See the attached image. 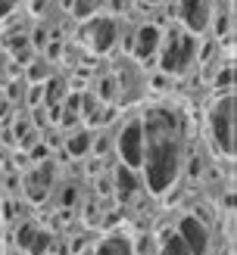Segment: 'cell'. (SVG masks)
<instances>
[{
  "label": "cell",
  "instance_id": "8992f818",
  "mask_svg": "<svg viewBox=\"0 0 237 255\" xmlns=\"http://www.w3.org/2000/svg\"><path fill=\"white\" fill-rule=\"evenodd\" d=\"M53 174H56L53 162H37L34 168L25 174V196H28L34 206L50 196V190H53Z\"/></svg>",
  "mask_w": 237,
  "mask_h": 255
},
{
  "label": "cell",
  "instance_id": "484cf974",
  "mask_svg": "<svg viewBox=\"0 0 237 255\" xmlns=\"http://www.w3.org/2000/svg\"><path fill=\"white\" fill-rule=\"evenodd\" d=\"M231 78H234V72H231V69H225L219 78H216V84H219V87H228V84H231Z\"/></svg>",
  "mask_w": 237,
  "mask_h": 255
},
{
  "label": "cell",
  "instance_id": "7a4b0ae2",
  "mask_svg": "<svg viewBox=\"0 0 237 255\" xmlns=\"http://www.w3.org/2000/svg\"><path fill=\"white\" fill-rule=\"evenodd\" d=\"M197 56V41L194 34H187L184 28H169L162 31V50H159V69L166 75H184L191 69V62Z\"/></svg>",
  "mask_w": 237,
  "mask_h": 255
},
{
  "label": "cell",
  "instance_id": "9a60e30c",
  "mask_svg": "<svg viewBox=\"0 0 237 255\" xmlns=\"http://www.w3.org/2000/svg\"><path fill=\"white\" fill-rule=\"evenodd\" d=\"M66 6L72 9L75 19H94V12H97L100 3H94V0H78V3H66Z\"/></svg>",
  "mask_w": 237,
  "mask_h": 255
},
{
  "label": "cell",
  "instance_id": "d4e9b609",
  "mask_svg": "<svg viewBox=\"0 0 237 255\" xmlns=\"http://www.w3.org/2000/svg\"><path fill=\"white\" fill-rule=\"evenodd\" d=\"M12 12H16V3L12 0H0V19H9Z\"/></svg>",
  "mask_w": 237,
  "mask_h": 255
},
{
  "label": "cell",
  "instance_id": "4316f807",
  "mask_svg": "<svg viewBox=\"0 0 237 255\" xmlns=\"http://www.w3.org/2000/svg\"><path fill=\"white\" fill-rule=\"evenodd\" d=\"M97 190H100V193H112V181H109V177H100V184H97Z\"/></svg>",
  "mask_w": 237,
  "mask_h": 255
},
{
  "label": "cell",
  "instance_id": "2e32d148",
  "mask_svg": "<svg viewBox=\"0 0 237 255\" xmlns=\"http://www.w3.org/2000/svg\"><path fill=\"white\" fill-rule=\"evenodd\" d=\"M159 255H191V252H187V246L181 243L178 234H169L166 243H162V252H159Z\"/></svg>",
  "mask_w": 237,
  "mask_h": 255
},
{
  "label": "cell",
  "instance_id": "3957f363",
  "mask_svg": "<svg viewBox=\"0 0 237 255\" xmlns=\"http://www.w3.org/2000/svg\"><path fill=\"white\" fill-rule=\"evenodd\" d=\"M209 134L225 156H231L234 152V97H222L209 109Z\"/></svg>",
  "mask_w": 237,
  "mask_h": 255
},
{
  "label": "cell",
  "instance_id": "603a6c76",
  "mask_svg": "<svg viewBox=\"0 0 237 255\" xmlns=\"http://www.w3.org/2000/svg\"><path fill=\"white\" fill-rule=\"evenodd\" d=\"M41 100H44V84H34L31 91H28V103L31 106H41Z\"/></svg>",
  "mask_w": 237,
  "mask_h": 255
},
{
  "label": "cell",
  "instance_id": "4dcf8cb0",
  "mask_svg": "<svg viewBox=\"0 0 237 255\" xmlns=\"http://www.w3.org/2000/svg\"><path fill=\"white\" fill-rule=\"evenodd\" d=\"M78 255H94V252H91V249H84V252H78Z\"/></svg>",
  "mask_w": 237,
  "mask_h": 255
},
{
  "label": "cell",
  "instance_id": "e0dca14e",
  "mask_svg": "<svg viewBox=\"0 0 237 255\" xmlns=\"http://www.w3.org/2000/svg\"><path fill=\"white\" fill-rule=\"evenodd\" d=\"M3 47L9 50V53H19V50L31 47V41H28V34H6L3 37Z\"/></svg>",
  "mask_w": 237,
  "mask_h": 255
},
{
  "label": "cell",
  "instance_id": "ffe728a7",
  "mask_svg": "<svg viewBox=\"0 0 237 255\" xmlns=\"http://www.w3.org/2000/svg\"><path fill=\"white\" fill-rule=\"evenodd\" d=\"M12 59H16L19 66H31V62H34V50L25 47V50H19V53H12Z\"/></svg>",
  "mask_w": 237,
  "mask_h": 255
},
{
  "label": "cell",
  "instance_id": "83f0119b",
  "mask_svg": "<svg viewBox=\"0 0 237 255\" xmlns=\"http://www.w3.org/2000/svg\"><path fill=\"white\" fill-rule=\"evenodd\" d=\"M47 56L56 59V56H59V44H50V47H47Z\"/></svg>",
  "mask_w": 237,
  "mask_h": 255
},
{
  "label": "cell",
  "instance_id": "5b68a950",
  "mask_svg": "<svg viewBox=\"0 0 237 255\" xmlns=\"http://www.w3.org/2000/svg\"><path fill=\"white\" fill-rule=\"evenodd\" d=\"M119 156H122V165L125 168L137 171L144 162V131H141V119H134L122 128L119 134Z\"/></svg>",
  "mask_w": 237,
  "mask_h": 255
},
{
  "label": "cell",
  "instance_id": "30bf717a",
  "mask_svg": "<svg viewBox=\"0 0 237 255\" xmlns=\"http://www.w3.org/2000/svg\"><path fill=\"white\" fill-rule=\"evenodd\" d=\"M44 94H47V100H44V106L50 109V119H59V109H62V100H66V81L62 78H50L47 84H44Z\"/></svg>",
  "mask_w": 237,
  "mask_h": 255
},
{
  "label": "cell",
  "instance_id": "d6986e66",
  "mask_svg": "<svg viewBox=\"0 0 237 255\" xmlns=\"http://www.w3.org/2000/svg\"><path fill=\"white\" fill-rule=\"evenodd\" d=\"M75 199H78V187L69 184V187L59 193V206H62V209H69V206H75Z\"/></svg>",
  "mask_w": 237,
  "mask_h": 255
},
{
  "label": "cell",
  "instance_id": "f1b7e54d",
  "mask_svg": "<svg viewBox=\"0 0 237 255\" xmlns=\"http://www.w3.org/2000/svg\"><path fill=\"white\" fill-rule=\"evenodd\" d=\"M47 9V3H44V0H37V3H31V12H44Z\"/></svg>",
  "mask_w": 237,
  "mask_h": 255
},
{
  "label": "cell",
  "instance_id": "cb8c5ba5",
  "mask_svg": "<svg viewBox=\"0 0 237 255\" xmlns=\"http://www.w3.org/2000/svg\"><path fill=\"white\" fill-rule=\"evenodd\" d=\"M91 149H94V156H103V152L109 149V134H103L97 143H91Z\"/></svg>",
  "mask_w": 237,
  "mask_h": 255
},
{
  "label": "cell",
  "instance_id": "8fae6325",
  "mask_svg": "<svg viewBox=\"0 0 237 255\" xmlns=\"http://www.w3.org/2000/svg\"><path fill=\"white\" fill-rule=\"evenodd\" d=\"M112 187L119 190V199H122V202H128V199L134 196V190H137V177H134V171H131V168H125V165H119Z\"/></svg>",
  "mask_w": 237,
  "mask_h": 255
},
{
  "label": "cell",
  "instance_id": "7402d4cb",
  "mask_svg": "<svg viewBox=\"0 0 237 255\" xmlns=\"http://www.w3.org/2000/svg\"><path fill=\"white\" fill-rule=\"evenodd\" d=\"M28 156H31V162H34V165H37V162H47V146H44V143H34Z\"/></svg>",
  "mask_w": 237,
  "mask_h": 255
},
{
  "label": "cell",
  "instance_id": "7c38bea8",
  "mask_svg": "<svg viewBox=\"0 0 237 255\" xmlns=\"http://www.w3.org/2000/svg\"><path fill=\"white\" fill-rule=\"evenodd\" d=\"M94 255H134V249H131V243L125 237L112 234L106 240H100V246L94 249Z\"/></svg>",
  "mask_w": 237,
  "mask_h": 255
},
{
  "label": "cell",
  "instance_id": "52a82bcc",
  "mask_svg": "<svg viewBox=\"0 0 237 255\" xmlns=\"http://www.w3.org/2000/svg\"><path fill=\"white\" fill-rule=\"evenodd\" d=\"M178 237H181V243L187 246L191 255H203L206 246H209V231H206V224L200 221L197 215H184V218H181Z\"/></svg>",
  "mask_w": 237,
  "mask_h": 255
},
{
  "label": "cell",
  "instance_id": "44dd1931",
  "mask_svg": "<svg viewBox=\"0 0 237 255\" xmlns=\"http://www.w3.org/2000/svg\"><path fill=\"white\" fill-rule=\"evenodd\" d=\"M28 41H31L37 50H44V47H47V28H34V34L28 37Z\"/></svg>",
  "mask_w": 237,
  "mask_h": 255
},
{
  "label": "cell",
  "instance_id": "9c48e42d",
  "mask_svg": "<svg viewBox=\"0 0 237 255\" xmlns=\"http://www.w3.org/2000/svg\"><path fill=\"white\" fill-rule=\"evenodd\" d=\"M159 28L156 25H144V28H137V34H134V41H131V50H134V56L141 59V62H147V59H153V53L159 50Z\"/></svg>",
  "mask_w": 237,
  "mask_h": 255
},
{
  "label": "cell",
  "instance_id": "ac0fdd59",
  "mask_svg": "<svg viewBox=\"0 0 237 255\" xmlns=\"http://www.w3.org/2000/svg\"><path fill=\"white\" fill-rule=\"evenodd\" d=\"M116 94H119L116 78H103V81H100V97H103V100H116Z\"/></svg>",
  "mask_w": 237,
  "mask_h": 255
},
{
  "label": "cell",
  "instance_id": "6da1fadb",
  "mask_svg": "<svg viewBox=\"0 0 237 255\" xmlns=\"http://www.w3.org/2000/svg\"><path fill=\"white\" fill-rule=\"evenodd\" d=\"M144 131V162L147 187L153 193H166L178 181L181 171V125L172 109H150L141 119Z\"/></svg>",
  "mask_w": 237,
  "mask_h": 255
},
{
  "label": "cell",
  "instance_id": "f546056e",
  "mask_svg": "<svg viewBox=\"0 0 237 255\" xmlns=\"http://www.w3.org/2000/svg\"><path fill=\"white\" fill-rule=\"evenodd\" d=\"M6 112H9V103H6V100H0V119H3Z\"/></svg>",
  "mask_w": 237,
  "mask_h": 255
},
{
  "label": "cell",
  "instance_id": "4fadbf2b",
  "mask_svg": "<svg viewBox=\"0 0 237 255\" xmlns=\"http://www.w3.org/2000/svg\"><path fill=\"white\" fill-rule=\"evenodd\" d=\"M91 143H94V137H91V131H87V128H81L78 134H72V137H69V143H66V149H69V156H75V159H81V156H87V152H91Z\"/></svg>",
  "mask_w": 237,
  "mask_h": 255
},
{
  "label": "cell",
  "instance_id": "ba28073f",
  "mask_svg": "<svg viewBox=\"0 0 237 255\" xmlns=\"http://www.w3.org/2000/svg\"><path fill=\"white\" fill-rule=\"evenodd\" d=\"M178 16L187 25V31H206L209 19H212V3H206V0H184V3H178Z\"/></svg>",
  "mask_w": 237,
  "mask_h": 255
},
{
  "label": "cell",
  "instance_id": "277c9868",
  "mask_svg": "<svg viewBox=\"0 0 237 255\" xmlns=\"http://www.w3.org/2000/svg\"><path fill=\"white\" fill-rule=\"evenodd\" d=\"M116 37H119V31H116V22H112L109 16H94V19H87V22L81 25V31H78V41L91 50L94 56L109 53V50L116 47Z\"/></svg>",
  "mask_w": 237,
  "mask_h": 255
},
{
  "label": "cell",
  "instance_id": "5bb4252c",
  "mask_svg": "<svg viewBox=\"0 0 237 255\" xmlns=\"http://www.w3.org/2000/svg\"><path fill=\"white\" fill-rule=\"evenodd\" d=\"M25 75H28L31 84H47V81H50V66H47V62H41V59H34Z\"/></svg>",
  "mask_w": 237,
  "mask_h": 255
}]
</instances>
